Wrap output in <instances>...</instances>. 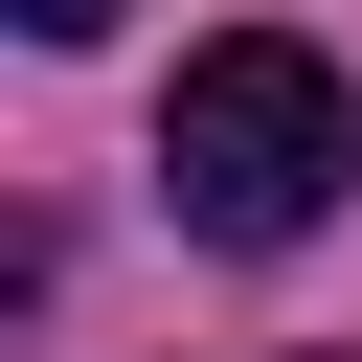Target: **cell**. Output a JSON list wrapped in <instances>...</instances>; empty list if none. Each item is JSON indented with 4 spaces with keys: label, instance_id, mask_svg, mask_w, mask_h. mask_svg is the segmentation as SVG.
Returning <instances> with one entry per match:
<instances>
[{
    "label": "cell",
    "instance_id": "1",
    "mask_svg": "<svg viewBox=\"0 0 362 362\" xmlns=\"http://www.w3.org/2000/svg\"><path fill=\"white\" fill-rule=\"evenodd\" d=\"M339 181H362V90H339L294 23L181 45V90H158V204H181L204 249H317Z\"/></svg>",
    "mask_w": 362,
    "mask_h": 362
},
{
    "label": "cell",
    "instance_id": "2",
    "mask_svg": "<svg viewBox=\"0 0 362 362\" xmlns=\"http://www.w3.org/2000/svg\"><path fill=\"white\" fill-rule=\"evenodd\" d=\"M90 23H113V0H23V45H90Z\"/></svg>",
    "mask_w": 362,
    "mask_h": 362
},
{
    "label": "cell",
    "instance_id": "3",
    "mask_svg": "<svg viewBox=\"0 0 362 362\" xmlns=\"http://www.w3.org/2000/svg\"><path fill=\"white\" fill-rule=\"evenodd\" d=\"M339 362H362V339H339Z\"/></svg>",
    "mask_w": 362,
    "mask_h": 362
}]
</instances>
